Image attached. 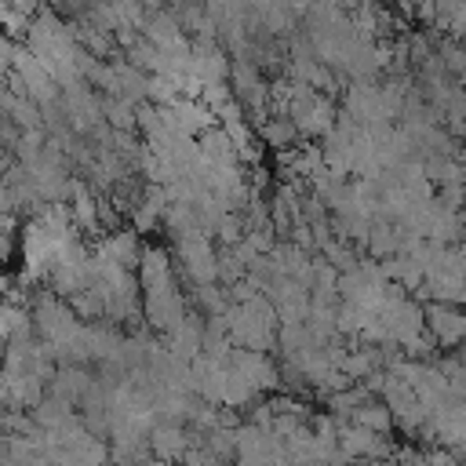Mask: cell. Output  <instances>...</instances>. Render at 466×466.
I'll return each instance as SVG.
<instances>
[{
	"label": "cell",
	"instance_id": "cell-7",
	"mask_svg": "<svg viewBox=\"0 0 466 466\" xmlns=\"http://www.w3.org/2000/svg\"><path fill=\"white\" fill-rule=\"evenodd\" d=\"M138 466H171V462H164V459H153V455H149V459H142Z\"/></svg>",
	"mask_w": 466,
	"mask_h": 466
},
{
	"label": "cell",
	"instance_id": "cell-1",
	"mask_svg": "<svg viewBox=\"0 0 466 466\" xmlns=\"http://www.w3.org/2000/svg\"><path fill=\"white\" fill-rule=\"evenodd\" d=\"M175 255H178L182 273L193 288L218 284V248L211 244V237H204V233L182 237V240H175Z\"/></svg>",
	"mask_w": 466,
	"mask_h": 466
},
{
	"label": "cell",
	"instance_id": "cell-5",
	"mask_svg": "<svg viewBox=\"0 0 466 466\" xmlns=\"http://www.w3.org/2000/svg\"><path fill=\"white\" fill-rule=\"evenodd\" d=\"M258 135H262V142L273 146L277 153H284L288 146L295 149V142H299V127H295L291 116H269V120L258 127Z\"/></svg>",
	"mask_w": 466,
	"mask_h": 466
},
{
	"label": "cell",
	"instance_id": "cell-6",
	"mask_svg": "<svg viewBox=\"0 0 466 466\" xmlns=\"http://www.w3.org/2000/svg\"><path fill=\"white\" fill-rule=\"evenodd\" d=\"M350 422H353V426H364V430H371V433H382V437H390V430H397L393 411H390L382 400H371V404L357 408V415H353Z\"/></svg>",
	"mask_w": 466,
	"mask_h": 466
},
{
	"label": "cell",
	"instance_id": "cell-4",
	"mask_svg": "<svg viewBox=\"0 0 466 466\" xmlns=\"http://www.w3.org/2000/svg\"><path fill=\"white\" fill-rule=\"evenodd\" d=\"M193 437L186 426H167V422H157L153 433H149V451L153 459H164V462H182V455L189 451Z\"/></svg>",
	"mask_w": 466,
	"mask_h": 466
},
{
	"label": "cell",
	"instance_id": "cell-3",
	"mask_svg": "<svg viewBox=\"0 0 466 466\" xmlns=\"http://www.w3.org/2000/svg\"><path fill=\"white\" fill-rule=\"evenodd\" d=\"M426 331L437 339V346L459 350V346L466 342V309H462V306L430 302V306H426Z\"/></svg>",
	"mask_w": 466,
	"mask_h": 466
},
{
	"label": "cell",
	"instance_id": "cell-2",
	"mask_svg": "<svg viewBox=\"0 0 466 466\" xmlns=\"http://www.w3.org/2000/svg\"><path fill=\"white\" fill-rule=\"evenodd\" d=\"M95 258L98 262H109V266H120L127 273H135L142 266V244H138V233L135 229H116V233H106L95 240Z\"/></svg>",
	"mask_w": 466,
	"mask_h": 466
}]
</instances>
